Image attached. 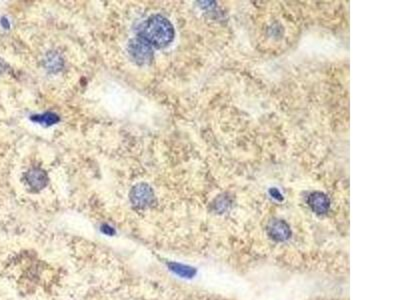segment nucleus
Instances as JSON below:
<instances>
[{
	"label": "nucleus",
	"mask_w": 400,
	"mask_h": 300,
	"mask_svg": "<svg viewBox=\"0 0 400 300\" xmlns=\"http://www.w3.org/2000/svg\"><path fill=\"white\" fill-rule=\"evenodd\" d=\"M26 180L34 190H41L48 183V176L44 170L32 168L26 173Z\"/></svg>",
	"instance_id": "obj_6"
},
{
	"label": "nucleus",
	"mask_w": 400,
	"mask_h": 300,
	"mask_svg": "<svg viewBox=\"0 0 400 300\" xmlns=\"http://www.w3.org/2000/svg\"><path fill=\"white\" fill-rule=\"evenodd\" d=\"M101 230H102V232H103V233H105V234H107V235H113V234L115 233L114 229H113L111 226L106 225V224H104V225L102 226Z\"/></svg>",
	"instance_id": "obj_11"
},
{
	"label": "nucleus",
	"mask_w": 400,
	"mask_h": 300,
	"mask_svg": "<svg viewBox=\"0 0 400 300\" xmlns=\"http://www.w3.org/2000/svg\"><path fill=\"white\" fill-rule=\"evenodd\" d=\"M309 207L316 214H325L330 208V200L322 192L316 191L311 193L307 199Z\"/></svg>",
	"instance_id": "obj_5"
},
{
	"label": "nucleus",
	"mask_w": 400,
	"mask_h": 300,
	"mask_svg": "<svg viewBox=\"0 0 400 300\" xmlns=\"http://www.w3.org/2000/svg\"><path fill=\"white\" fill-rule=\"evenodd\" d=\"M267 234L274 241H286L291 237L290 226L282 219H273L267 225Z\"/></svg>",
	"instance_id": "obj_4"
},
{
	"label": "nucleus",
	"mask_w": 400,
	"mask_h": 300,
	"mask_svg": "<svg viewBox=\"0 0 400 300\" xmlns=\"http://www.w3.org/2000/svg\"><path fill=\"white\" fill-rule=\"evenodd\" d=\"M3 67H4V66H3V63H2V61H1V60H0V73H1V72H2V70H3Z\"/></svg>",
	"instance_id": "obj_12"
},
{
	"label": "nucleus",
	"mask_w": 400,
	"mask_h": 300,
	"mask_svg": "<svg viewBox=\"0 0 400 300\" xmlns=\"http://www.w3.org/2000/svg\"><path fill=\"white\" fill-rule=\"evenodd\" d=\"M142 38L150 45L163 48L174 38V28L171 22L162 15H153L143 26Z\"/></svg>",
	"instance_id": "obj_1"
},
{
	"label": "nucleus",
	"mask_w": 400,
	"mask_h": 300,
	"mask_svg": "<svg viewBox=\"0 0 400 300\" xmlns=\"http://www.w3.org/2000/svg\"><path fill=\"white\" fill-rule=\"evenodd\" d=\"M168 267L173 271L175 274L181 276V277H185V278H191L196 274V269L191 267V266H187V265H184V264H180V263H176V262H170L168 263Z\"/></svg>",
	"instance_id": "obj_7"
},
{
	"label": "nucleus",
	"mask_w": 400,
	"mask_h": 300,
	"mask_svg": "<svg viewBox=\"0 0 400 300\" xmlns=\"http://www.w3.org/2000/svg\"><path fill=\"white\" fill-rule=\"evenodd\" d=\"M128 53L138 64H148L153 58L151 45L141 38H134L128 43Z\"/></svg>",
	"instance_id": "obj_2"
},
{
	"label": "nucleus",
	"mask_w": 400,
	"mask_h": 300,
	"mask_svg": "<svg viewBox=\"0 0 400 300\" xmlns=\"http://www.w3.org/2000/svg\"><path fill=\"white\" fill-rule=\"evenodd\" d=\"M269 193H270L271 197L274 198V199H276V200H278V201H282V200H283V195H282V193H281L277 188H271V189L269 190Z\"/></svg>",
	"instance_id": "obj_10"
},
{
	"label": "nucleus",
	"mask_w": 400,
	"mask_h": 300,
	"mask_svg": "<svg viewBox=\"0 0 400 300\" xmlns=\"http://www.w3.org/2000/svg\"><path fill=\"white\" fill-rule=\"evenodd\" d=\"M130 201L131 203L140 209L150 207L155 202L154 191L146 183L136 184L130 191Z\"/></svg>",
	"instance_id": "obj_3"
},
{
	"label": "nucleus",
	"mask_w": 400,
	"mask_h": 300,
	"mask_svg": "<svg viewBox=\"0 0 400 300\" xmlns=\"http://www.w3.org/2000/svg\"><path fill=\"white\" fill-rule=\"evenodd\" d=\"M31 120L34 122L43 124V125H53L59 122V116L53 112H46L43 114H38V115H33L31 116Z\"/></svg>",
	"instance_id": "obj_8"
},
{
	"label": "nucleus",
	"mask_w": 400,
	"mask_h": 300,
	"mask_svg": "<svg viewBox=\"0 0 400 300\" xmlns=\"http://www.w3.org/2000/svg\"><path fill=\"white\" fill-rule=\"evenodd\" d=\"M231 204V200L227 196H220L216 200H215V210H217L219 212H224L228 209V207Z\"/></svg>",
	"instance_id": "obj_9"
}]
</instances>
